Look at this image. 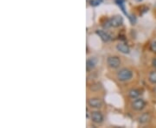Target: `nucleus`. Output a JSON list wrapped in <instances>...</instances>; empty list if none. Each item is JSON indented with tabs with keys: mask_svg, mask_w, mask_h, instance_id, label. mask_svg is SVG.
I'll return each instance as SVG.
<instances>
[{
	"mask_svg": "<svg viewBox=\"0 0 156 128\" xmlns=\"http://www.w3.org/2000/svg\"><path fill=\"white\" fill-rule=\"evenodd\" d=\"M132 77H133V73L131 70H129L127 69H123L120 70L117 74V78L121 81L129 80L132 79Z\"/></svg>",
	"mask_w": 156,
	"mask_h": 128,
	"instance_id": "1",
	"label": "nucleus"
},
{
	"mask_svg": "<svg viewBox=\"0 0 156 128\" xmlns=\"http://www.w3.org/2000/svg\"><path fill=\"white\" fill-rule=\"evenodd\" d=\"M108 65L112 69H117L121 65V61L117 56H110L108 58Z\"/></svg>",
	"mask_w": 156,
	"mask_h": 128,
	"instance_id": "2",
	"label": "nucleus"
},
{
	"mask_svg": "<svg viewBox=\"0 0 156 128\" xmlns=\"http://www.w3.org/2000/svg\"><path fill=\"white\" fill-rule=\"evenodd\" d=\"M109 22H110V25L111 27H114V28H117V27H120L122 23H123V18L121 16H113L112 18H111L109 20Z\"/></svg>",
	"mask_w": 156,
	"mask_h": 128,
	"instance_id": "3",
	"label": "nucleus"
},
{
	"mask_svg": "<svg viewBox=\"0 0 156 128\" xmlns=\"http://www.w3.org/2000/svg\"><path fill=\"white\" fill-rule=\"evenodd\" d=\"M146 106V102L142 100V99H135L133 100V102L132 103V106L133 108L136 110V111H141Z\"/></svg>",
	"mask_w": 156,
	"mask_h": 128,
	"instance_id": "4",
	"label": "nucleus"
},
{
	"mask_svg": "<svg viewBox=\"0 0 156 128\" xmlns=\"http://www.w3.org/2000/svg\"><path fill=\"white\" fill-rule=\"evenodd\" d=\"M88 105L91 108H102V100L98 99V98H92V99H90L88 101Z\"/></svg>",
	"mask_w": 156,
	"mask_h": 128,
	"instance_id": "5",
	"label": "nucleus"
},
{
	"mask_svg": "<svg viewBox=\"0 0 156 128\" xmlns=\"http://www.w3.org/2000/svg\"><path fill=\"white\" fill-rule=\"evenodd\" d=\"M91 119L95 123H102L103 121V116L100 112H93L91 113Z\"/></svg>",
	"mask_w": 156,
	"mask_h": 128,
	"instance_id": "6",
	"label": "nucleus"
},
{
	"mask_svg": "<svg viewBox=\"0 0 156 128\" xmlns=\"http://www.w3.org/2000/svg\"><path fill=\"white\" fill-rule=\"evenodd\" d=\"M96 34H97V35L99 36V37H101V39H102L103 42H105L110 41V39H111L110 35H109L108 32L104 31V30H96Z\"/></svg>",
	"mask_w": 156,
	"mask_h": 128,
	"instance_id": "7",
	"label": "nucleus"
},
{
	"mask_svg": "<svg viewBox=\"0 0 156 128\" xmlns=\"http://www.w3.org/2000/svg\"><path fill=\"white\" fill-rule=\"evenodd\" d=\"M96 60L95 58H90L87 61V65H86V69L87 71H90L92 70L95 67H96Z\"/></svg>",
	"mask_w": 156,
	"mask_h": 128,
	"instance_id": "8",
	"label": "nucleus"
},
{
	"mask_svg": "<svg viewBox=\"0 0 156 128\" xmlns=\"http://www.w3.org/2000/svg\"><path fill=\"white\" fill-rule=\"evenodd\" d=\"M116 48H117V49L120 52H121L123 54H129V52H130V49H129L128 46L127 44H122V42L117 44Z\"/></svg>",
	"mask_w": 156,
	"mask_h": 128,
	"instance_id": "9",
	"label": "nucleus"
},
{
	"mask_svg": "<svg viewBox=\"0 0 156 128\" xmlns=\"http://www.w3.org/2000/svg\"><path fill=\"white\" fill-rule=\"evenodd\" d=\"M128 95H129V97L131 99L135 100V99H137L140 96V91L137 90V89H131L128 92Z\"/></svg>",
	"mask_w": 156,
	"mask_h": 128,
	"instance_id": "10",
	"label": "nucleus"
},
{
	"mask_svg": "<svg viewBox=\"0 0 156 128\" xmlns=\"http://www.w3.org/2000/svg\"><path fill=\"white\" fill-rule=\"evenodd\" d=\"M148 80H149V81H150L151 83L156 84V71H152V72L149 74Z\"/></svg>",
	"mask_w": 156,
	"mask_h": 128,
	"instance_id": "11",
	"label": "nucleus"
},
{
	"mask_svg": "<svg viewBox=\"0 0 156 128\" xmlns=\"http://www.w3.org/2000/svg\"><path fill=\"white\" fill-rule=\"evenodd\" d=\"M150 119V116L147 113H144L140 117V122L141 123H147Z\"/></svg>",
	"mask_w": 156,
	"mask_h": 128,
	"instance_id": "12",
	"label": "nucleus"
},
{
	"mask_svg": "<svg viewBox=\"0 0 156 128\" xmlns=\"http://www.w3.org/2000/svg\"><path fill=\"white\" fill-rule=\"evenodd\" d=\"M116 4L121 8L122 11H123L126 15H127V11H125V7H124V0H116Z\"/></svg>",
	"mask_w": 156,
	"mask_h": 128,
	"instance_id": "13",
	"label": "nucleus"
},
{
	"mask_svg": "<svg viewBox=\"0 0 156 128\" xmlns=\"http://www.w3.org/2000/svg\"><path fill=\"white\" fill-rule=\"evenodd\" d=\"M102 3V0H90V5L91 6H98Z\"/></svg>",
	"mask_w": 156,
	"mask_h": 128,
	"instance_id": "14",
	"label": "nucleus"
},
{
	"mask_svg": "<svg viewBox=\"0 0 156 128\" xmlns=\"http://www.w3.org/2000/svg\"><path fill=\"white\" fill-rule=\"evenodd\" d=\"M150 49L153 52V53H156V41L155 42H153L151 45H150Z\"/></svg>",
	"mask_w": 156,
	"mask_h": 128,
	"instance_id": "15",
	"label": "nucleus"
},
{
	"mask_svg": "<svg viewBox=\"0 0 156 128\" xmlns=\"http://www.w3.org/2000/svg\"><path fill=\"white\" fill-rule=\"evenodd\" d=\"M153 66L156 69V58H154V59L153 60Z\"/></svg>",
	"mask_w": 156,
	"mask_h": 128,
	"instance_id": "16",
	"label": "nucleus"
}]
</instances>
